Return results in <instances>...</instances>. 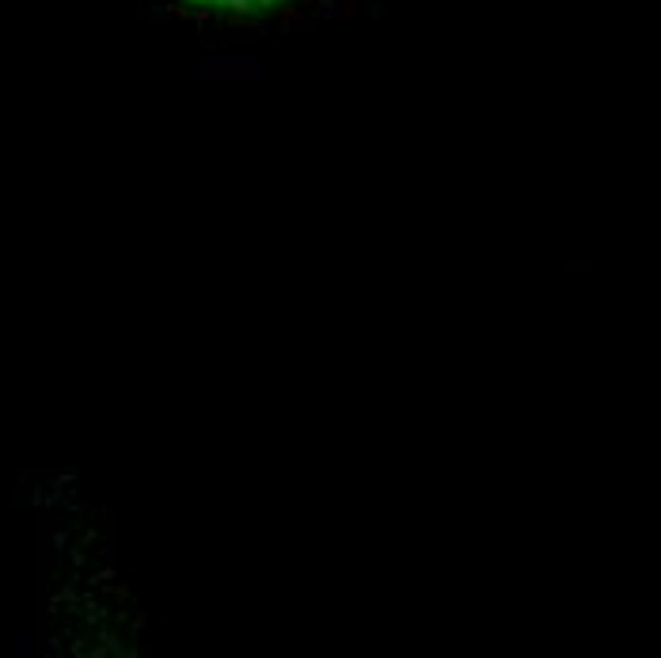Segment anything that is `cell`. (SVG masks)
I'll list each match as a JSON object with an SVG mask.
<instances>
[{
    "instance_id": "cell-1",
    "label": "cell",
    "mask_w": 661,
    "mask_h": 658,
    "mask_svg": "<svg viewBox=\"0 0 661 658\" xmlns=\"http://www.w3.org/2000/svg\"><path fill=\"white\" fill-rule=\"evenodd\" d=\"M186 4L213 8V12H232V16H244V12H262V8H274V4H281V0H186Z\"/></svg>"
}]
</instances>
